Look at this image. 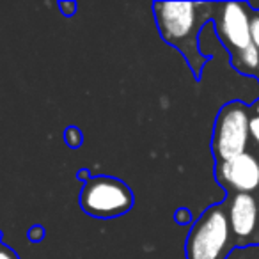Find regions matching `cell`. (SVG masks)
Masks as SVG:
<instances>
[{
    "mask_svg": "<svg viewBox=\"0 0 259 259\" xmlns=\"http://www.w3.org/2000/svg\"><path fill=\"white\" fill-rule=\"evenodd\" d=\"M234 245L259 240V202L252 194H233L226 204Z\"/></svg>",
    "mask_w": 259,
    "mask_h": 259,
    "instance_id": "cell-6",
    "label": "cell"
},
{
    "mask_svg": "<svg viewBox=\"0 0 259 259\" xmlns=\"http://www.w3.org/2000/svg\"><path fill=\"white\" fill-rule=\"evenodd\" d=\"M59 9H61V13L66 16V18H71V16H75L76 13V2H73V0H62V2H59Z\"/></svg>",
    "mask_w": 259,
    "mask_h": 259,
    "instance_id": "cell-12",
    "label": "cell"
},
{
    "mask_svg": "<svg viewBox=\"0 0 259 259\" xmlns=\"http://www.w3.org/2000/svg\"><path fill=\"white\" fill-rule=\"evenodd\" d=\"M215 176L224 188L234 194H252L259 190V160L252 153L217 163Z\"/></svg>",
    "mask_w": 259,
    "mask_h": 259,
    "instance_id": "cell-7",
    "label": "cell"
},
{
    "mask_svg": "<svg viewBox=\"0 0 259 259\" xmlns=\"http://www.w3.org/2000/svg\"><path fill=\"white\" fill-rule=\"evenodd\" d=\"M217 34L233 57L250 47V15L247 6L240 2L219 4Z\"/></svg>",
    "mask_w": 259,
    "mask_h": 259,
    "instance_id": "cell-5",
    "label": "cell"
},
{
    "mask_svg": "<svg viewBox=\"0 0 259 259\" xmlns=\"http://www.w3.org/2000/svg\"><path fill=\"white\" fill-rule=\"evenodd\" d=\"M234 245L226 204L209 206L194 222L185 243L187 259H226Z\"/></svg>",
    "mask_w": 259,
    "mask_h": 259,
    "instance_id": "cell-2",
    "label": "cell"
},
{
    "mask_svg": "<svg viewBox=\"0 0 259 259\" xmlns=\"http://www.w3.org/2000/svg\"><path fill=\"white\" fill-rule=\"evenodd\" d=\"M76 178H78L80 181H83V183H87V181H89L93 176H91L89 170H87V169H80V170H78V176H76Z\"/></svg>",
    "mask_w": 259,
    "mask_h": 259,
    "instance_id": "cell-16",
    "label": "cell"
},
{
    "mask_svg": "<svg viewBox=\"0 0 259 259\" xmlns=\"http://www.w3.org/2000/svg\"><path fill=\"white\" fill-rule=\"evenodd\" d=\"M250 110L240 101H231L220 108L213 128L211 151L217 163L247 153L250 141Z\"/></svg>",
    "mask_w": 259,
    "mask_h": 259,
    "instance_id": "cell-4",
    "label": "cell"
},
{
    "mask_svg": "<svg viewBox=\"0 0 259 259\" xmlns=\"http://www.w3.org/2000/svg\"><path fill=\"white\" fill-rule=\"evenodd\" d=\"M250 139H254L255 146L259 149V110L255 112V115L250 117Z\"/></svg>",
    "mask_w": 259,
    "mask_h": 259,
    "instance_id": "cell-13",
    "label": "cell"
},
{
    "mask_svg": "<svg viewBox=\"0 0 259 259\" xmlns=\"http://www.w3.org/2000/svg\"><path fill=\"white\" fill-rule=\"evenodd\" d=\"M80 208L94 219H115L134 208V192L112 176H93L80 190Z\"/></svg>",
    "mask_w": 259,
    "mask_h": 259,
    "instance_id": "cell-3",
    "label": "cell"
},
{
    "mask_svg": "<svg viewBox=\"0 0 259 259\" xmlns=\"http://www.w3.org/2000/svg\"><path fill=\"white\" fill-rule=\"evenodd\" d=\"M217 6L219 4H206V2L153 4V16L160 36L167 45L174 47L183 55L195 78L201 76L202 68L209 59L199 50V32L201 27L213 16Z\"/></svg>",
    "mask_w": 259,
    "mask_h": 259,
    "instance_id": "cell-1",
    "label": "cell"
},
{
    "mask_svg": "<svg viewBox=\"0 0 259 259\" xmlns=\"http://www.w3.org/2000/svg\"><path fill=\"white\" fill-rule=\"evenodd\" d=\"M250 39L252 45L259 50V13L250 16Z\"/></svg>",
    "mask_w": 259,
    "mask_h": 259,
    "instance_id": "cell-10",
    "label": "cell"
},
{
    "mask_svg": "<svg viewBox=\"0 0 259 259\" xmlns=\"http://www.w3.org/2000/svg\"><path fill=\"white\" fill-rule=\"evenodd\" d=\"M82 141H83V135L76 126H68L64 132V142L69 146L71 149H76L82 146Z\"/></svg>",
    "mask_w": 259,
    "mask_h": 259,
    "instance_id": "cell-9",
    "label": "cell"
},
{
    "mask_svg": "<svg viewBox=\"0 0 259 259\" xmlns=\"http://www.w3.org/2000/svg\"><path fill=\"white\" fill-rule=\"evenodd\" d=\"M0 236H2V233H0ZM0 259H20V255L16 254V250H13L11 247L0 241Z\"/></svg>",
    "mask_w": 259,
    "mask_h": 259,
    "instance_id": "cell-15",
    "label": "cell"
},
{
    "mask_svg": "<svg viewBox=\"0 0 259 259\" xmlns=\"http://www.w3.org/2000/svg\"><path fill=\"white\" fill-rule=\"evenodd\" d=\"M27 236H29V240L32 241V243H37V241H41L45 238V227L43 226H32L29 229V233H27Z\"/></svg>",
    "mask_w": 259,
    "mask_h": 259,
    "instance_id": "cell-14",
    "label": "cell"
},
{
    "mask_svg": "<svg viewBox=\"0 0 259 259\" xmlns=\"http://www.w3.org/2000/svg\"><path fill=\"white\" fill-rule=\"evenodd\" d=\"M233 64L243 73L257 71L259 69V50L254 47V45H250V47L245 48L243 52H240L238 55H234Z\"/></svg>",
    "mask_w": 259,
    "mask_h": 259,
    "instance_id": "cell-8",
    "label": "cell"
},
{
    "mask_svg": "<svg viewBox=\"0 0 259 259\" xmlns=\"http://www.w3.org/2000/svg\"><path fill=\"white\" fill-rule=\"evenodd\" d=\"M174 220H176L178 226H188L192 222V213L187 208H178L174 213Z\"/></svg>",
    "mask_w": 259,
    "mask_h": 259,
    "instance_id": "cell-11",
    "label": "cell"
}]
</instances>
